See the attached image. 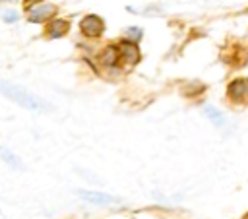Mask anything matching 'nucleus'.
<instances>
[{
  "instance_id": "obj_1",
  "label": "nucleus",
  "mask_w": 248,
  "mask_h": 219,
  "mask_svg": "<svg viewBox=\"0 0 248 219\" xmlns=\"http://www.w3.org/2000/svg\"><path fill=\"white\" fill-rule=\"evenodd\" d=\"M0 93L4 97H8L10 101L21 105L23 109H29V110H39V112H45V110H52V105H48L45 99H41L39 95L27 91L25 87L21 85H16V83H10L6 79H0Z\"/></svg>"
},
{
  "instance_id": "obj_2",
  "label": "nucleus",
  "mask_w": 248,
  "mask_h": 219,
  "mask_svg": "<svg viewBox=\"0 0 248 219\" xmlns=\"http://www.w3.org/2000/svg\"><path fill=\"white\" fill-rule=\"evenodd\" d=\"M79 29H81V33L85 35V37H99L101 33H103V29H105V23H103V19L99 17V16H93V14H89V16H85L81 21H79Z\"/></svg>"
},
{
  "instance_id": "obj_3",
  "label": "nucleus",
  "mask_w": 248,
  "mask_h": 219,
  "mask_svg": "<svg viewBox=\"0 0 248 219\" xmlns=\"http://www.w3.org/2000/svg\"><path fill=\"white\" fill-rule=\"evenodd\" d=\"M54 14H56V6H52V4H41V6L31 8L27 19L31 23H41V21H46L48 17H52Z\"/></svg>"
},
{
  "instance_id": "obj_4",
  "label": "nucleus",
  "mask_w": 248,
  "mask_h": 219,
  "mask_svg": "<svg viewBox=\"0 0 248 219\" xmlns=\"http://www.w3.org/2000/svg\"><path fill=\"white\" fill-rule=\"evenodd\" d=\"M118 50H120V56L128 62V64H138L140 62V48H138V43L136 41H122L118 45Z\"/></svg>"
},
{
  "instance_id": "obj_5",
  "label": "nucleus",
  "mask_w": 248,
  "mask_h": 219,
  "mask_svg": "<svg viewBox=\"0 0 248 219\" xmlns=\"http://www.w3.org/2000/svg\"><path fill=\"white\" fill-rule=\"evenodd\" d=\"M78 194L91 203H99V205H110V203H118L116 198L108 196V194H101V192H91V190H78Z\"/></svg>"
},
{
  "instance_id": "obj_6",
  "label": "nucleus",
  "mask_w": 248,
  "mask_h": 219,
  "mask_svg": "<svg viewBox=\"0 0 248 219\" xmlns=\"http://www.w3.org/2000/svg\"><path fill=\"white\" fill-rule=\"evenodd\" d=\"M227 91H229V97L231 99L240 101L246 95V91H248V81L246 79H234V81H231V85H229Z\"/></svg>"
},
{
  "instance_id": "obj_7",
  "label": "nucleus",
  "mask_w": 248,
  "mask_h": 219,
  "mask_svg": "<svg viewBox=\"0 0 248 219\" xmlns=\"http://www.w3.org/2000/svg\"><path fill=\"white\" fill-rule=\"evenodd\" d=\"M70 29V23L66 19H54L50 25H48V37L50 39H60L62 35H66Z\"/></svg>"
},
{
  "instance_id": "obj_8",
  "label": "nucleus",
  "mask_w": 248,
  "mask_h": 219,
  "mask_svg": "<svg viewBox=\"0 0 248 219\" xmlns=\"http://www.w3.org/2000/svg\"><path fill=\"white\" fill-rule=\"evenodd\" d=\"M0 159H2L10 169H23L21 159H19L16 153H12L8 147H4V145H0Z\"/></svg>"
},
{
  "instance_id": "obj_9",
  "label": "nucleus",
  "mask_w": 248,
  "mask_h": 219,
  "mask_svg": "<svg viewBox=\"0 0 248 219\" xmlns=\"http://www.w3.org/2000/svg\"><path fill=\"white\" fill-rule=\"evenodd\" d=\"M118 58H120L118 47H108V48L103 52V56H101V60H103L105 66H114V64L118 62Z\"/></svg>"
},
{
  "instance_id": "obj_10",
  "label": "nucleus",
  "mask_w": 248,
  "mask_h": 219,
  "mask_svg": "<svg viewBox=\"0 0 248 219\" xmlns=\"http://www.w3.org/2000/svg\"><path fill=\"white\" fill-rule=\"evenodd\" d=\"M203 112L209 116V120H211L215 126H219V128H221V126L225 124V116H223L215 107H205V109H203Z\"/></svg>"
},
{
  "instance_id": "obj_11",
  "label": "nucleus",
  "mask_w": 248,
  "mask_h": 219,
  "mask_svg": "<svg viewBox=\"0 0 248 219\" xmlns=\"http://www.w3.org/2000/svg\"><path fill=\"white\" fill-rule=\"evenodd\" d=\"M124 35H126L130 41H136V43H138V41L141 39V29H140V27H128V29L124 31Z\"/></svg>"
},
{
  "instance_id": "obj_12",
  "label": "nucleus",
  "mask_w": 248,
  "mask_h": 219,
  "mask_svg": "<svg viewBox=\"0 0 248 219\" xmlns=\"http://www.w3.org/2000/svg\"><path fill=\"white\" fill-rule=\"evenodd\" d=\"M2 19H4V21H8V23L16 21V19H17V14H16V10H10V12L2 14Z\"/></svg>"
},
{
  "instance_id": "obj_13",
  "label": "nucleus",
  "mask_w": 248,
  "mask_h": 219,
  "mask_svg": "<svg viewBox=\"0 0 248 219\" xmlns=\"http://www.w3.org/2000/svg\"><path fill=\"white\" fill-rule=\"evenodd\" d=\"M37 2H41V0H25V2H23V6H25V8H29V6L37 4Z\"/></svg>"
}]
</instances>
